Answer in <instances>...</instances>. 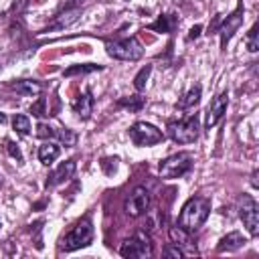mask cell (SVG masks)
Segmentation results:
<instances>
[{
    "label": "cell",
    "instance_id": "1",
    "mask_svg": "<svg viewBox=\"0 0 259 259\" xmlns=\"http://www.w3.org/2000/svg\"><path fill=\"white\" fill-rule=\"evenodd\" d=\"M210 212V200L202 198V196H192L184 202L180 217H178V227H182L184 231L192 233L198 227H202V223L206 221Z\"/></svg>",
    "mask_w": 259,
    "mask_h": 259
},
{
    "label": "cell",
    "instance_id": "2",
    "mask_svg": "<svg viewBox=\"0 0 259 259\" xmlns=\"http://www.w3.org/2000/svg\"><path fill=\"white\" fill-rule=\"evenodd\" d=\"M93 239V225L91 221L85 217L81 219L79 223H75V227H71V231L63 237V243H61V249L63 251H77L81 247H87Z\"/></svg>",
    "mask_w": 259,
    "mask_h": 259
},
{
    "label": "cell",
    "instance_id": "3",
    "mask_svg": "<svg viewBox=\"0 0 259 259\" xmlns=\"http://www.w3.org/2000/svg\"><path fill=\"white\" fill-rule=\"evenodd\" d=\"M198 132H200V123L196 113L180 121H168V136L178 144H192L198 138Z\"/></svg>",
    "mask_w": 259,
    "mask_h": 259
},
{
    "label": "cell",
    "instance_id": "4",
    "mask_svg": "<svg viewBox=\"0 0 259 259\" xmlns=\"http://www.w3.org/2000/svg\"><path fill=\"white\" fill-rule=\"evenodd\" d=\"M107 55L117 61H138L144 55V47L136 36L107 42Z\"/></svg>",
    "mask_w": 259,
    "mask_h": 259
},
{
    "label": "cell",
    "instance_id": "5",
    "mask_svg": "<svg viewBox=\"0 0 259 259\" xmlns=\"http://www.w3.org/2000/svg\"><path fill=\"white\" fill-rule=\"evenodd\" d=\"M192 168V154L188 152H178L168 156L162 164H160V176L162 178H180L184 176L188 170Z\"/></svg>",
    "mask_w": 259,
    "mask_h": 259
},
{
    "label": "cell",
    "instance_id": "6",
    "mask_svg": "<svg viewBox=\"0 0 259 259\" xmlns=\"http://www.w3.org/2000/svg\"><path fill=\"white\" fill-rule=\"evenodd\" d=\"M130 140L136 146H154V144H158V142L164 140V134L156 125H152V123L136 121L130 127Z\"/></svg>",
    "mask_w": 259,
    "mask_h": 259
},
{
    "label": "cell",
    "instance_id": "7",
    "mask_svg": "<svg viewBox=\"0 0 259 259\" xmlns=\"http://www.w3.org/2000/svg\"><path fill=\"white\" fill-rule=\"evenodd\" d=\"M119 255L121 257H136V259L152 257V243L144 233H136L134 237H130L121 243Z\"/></svg>",
    "mask_w": 259,
    "mask_h": 259
},
{
    "label": "cell",
    "instance_id": "8",
    "mask_svg": "<svg viewBox=\"0 0 259 259\" xmlns=\"http://www.w3.org/2000/svg\"><path fill=\"white\" fill-rule=\"evenodd\" d=\"M239 217H241L243 225L247 227L249 235L255 237L259 233V208H257V202L253 196L243 194L239 198Z\"/></svg>",
    "mask_w": 259,
    "mask_h": 259
},
{
    "label": "cell",
    "instance_id": "9",
    "mask_svg": "<svg viewBox=\"0 0 259 259\" xmlns=\"http://www.w3.org/2000/svg\"><path fill=\"white\" fill-rule=\"evenodd\" d=\"M148 206H150V192H148V188L146 186H136L134 190H132V194L125 198V202H123V210H125V214H130V217H140V214H144L146 210H148Z\"/></svg>",
    "mask_w": 259,
    "mask_h": 259
},
{
    "label": "cell",
    "instance_id": "10",
    "mask_svg": "<svg viewBox=\"0 0 259 259\" xmlns=\"http://www.w3.org/2000/svg\"><path fill=\"white\" fill-rule=\"evenodd\" d=\"M243 20H245V8H243V2L237 6V10L235 12H231L225 20H223V24H221V28H219V36H221V49H227V42L231 40V36L237 32V28L243 24Z\"/></svg>",
    "mask_w": 259,
    "mask_h": 259
},
{
    "label": "cell",
    "instance_id": "11",
    "mask_svg": "<svg viewBox=\"0 0 259 259\" xmlns=\"http://www.w3.org/2000/svg\"><path fill=\"white\" fill-rule=\"evenodd\" d=\"M227 105H229V95H227V91H225V93H219V95L212 99V103H210L208 109H206V119H204L206 130H210V127H214V125L219 123V119H221L223 113L227 111Z\"/></svg>",
    "mask_w": 259,
    "mask_h": 259
},
{
    "label": "cell",
    "instance_id": "12",
    "mask_svg": "<svg viewBox=\"0 0 259 259\" xmlns=\"http://www.w3.org/2000/svg\"><path fill=\"white\" fill-rule=\"evenodd\" d=\"M75 168H77L75 160H67V162H63V164H61L55 172H51V176L47 178V188H53V186H57V184L69 180V178L75 174Z\"/></svg>",
    "mask_w": 259,
    "mask_h": 259
},
{
    "label": "cell",
    "instance_id": "13",
    "mask_svg": "<svg viewBox=\"0 0 259 259\" xmlns=\"http://www.w3.org/2000/svg\"><path fill=\"white\" fill-rule=\"evenodd\" d=\"M178 26V16L176 14H160L158 20H154L148 28L156 32H174Z\"/></svg>",
    "mask_w": 259,
    "mask_h": 259
},
{
    "label": "cell",
    "instance_id": "14",
    "mask_svg": "<svg viewBox=\"0 0 259 259\" xmlns=\"http://www.w3.org/2000/svg\"><path fill=\"white\" fill-rule=\"evenodd\" d=\"M243 245H245V237H243L241 233L233 231V233L225 235V237L219 241L217 249H219V251H237V249H241Z\"/></svg>",
    "mask_w": 259,
    "mask_h": 259
},
{
    "label": "cell",
    "instance_id": "15",
    "mask_svg": "<svg viewBox=\"0 0 259 259\" xmlns=\"http://www.w3.org/2000/svg\"><path fill=\"white\" fill-rule=\"evenodd\" d=\"M59 144H55V142H45L42 146H38V160L42 162V164H53L57 158H59Z\"/></svg>",
    "mask_w": 259,
    "mask_h": 259
},
{
    "label": "cell",
    "instance_id": "16",
    "mask_svg": "<svg viewBox=\"0 0 259 259\" xmlns=\"http://www.w3.org/2000/svg\"><path fill=\"white\" fill-rule=\"evenodd\" d=\"M73 107H75V111L79 113V117L87 119V117L91 115V111H93V97H91V93L85 91V93L73 103Z\"/></svg>",
    "mask_w": 259,
    "mask_h": 259
},
{
    "label": "cell",
    "instance_id": "17",
    "mask_svg": "<svg viewBox=\"0 0 259 259\" xmlns=\"http://www.w3.org/2000/svg\"><path fill=\"white\" fill-rule=\"evenodd\" d=\"M12 89H14L16 93H20V95H28V97L40 93V85L34 83V81H18V83L12 85Z\"/></svg>",
    "mask_w": 259,
    "mask_h": 259
},
{
    "label": "cell",
    "instance_id": "18",
    "mask_svg": "<svg viewBox=\"0 0 259 259\" xmlns=\"http://www.w3.org/2000/svg\"><path fill=\"white\" fill-rule=\"evenodd\" d=\"M198 101H200V85H194V87L188 89V93H186L184 99L180 101V107H182V109H190V107H194Z\"/></svg>",
    "mask_w": 259,
    "mask_h": 259
},
{
    "label": "cell",
    "instance_id": "19",
    "mask_svg": "<svg viewBox=\"0 0 259 259\" xmlns=\"http://www.w3.org/2000/svg\"><path fill=\"white\" fill-rule=\"evenodd\" d=\"M12 127L16 130V134H20V136H28V134H30V119H28L26 115L18 113V115L12 117Z\"/></svg>",
    "mask_w": 259,
    "mask_h": 259
},
{
    "label": "cell",
    "instance_id": "20",
    "mask_svg": "<svg viewBox=\"0 0 259 259\" xmlns=\"http://www.w3.org/2000/svg\"><path fill=\"white\" fill-rule=\"evenodd\" d=\"M101 67L99 65H75V67H69L63 71L65 77H73V75H85V73H93V71H99Z\"/></svg>",
    "mask_w": 259,
    "mask_h": 259
},
{
    "label": "cell",
    "instance_id": "21",
    "mask_svg": "<svg viewBox=\"0 0 259 259\" xmlns=\"http://www.w3.org/2000/svg\"><path fill=\"white\" fill-rule=\"evenodd\" d=\"M170 239L174 241V245H190V237H188V231H184L182 227H172L170 229Z\"/></svg>",
    "mask_w": 259,
    "mask_h": 259
},
{
    "label": "cell",
    "instance_id": "22",
    "mask_svg": "<svg viewBox=\"0 0 259 259\" xmlns=\"http://www.w3.org/2000/svg\"><path fill=\"white\" fill-rule=\"evenodd\" d=\"M150 73H152V67H150V65H146V67H142V69H140V73L134 77V87H136L138 91H142V89L146 87V81H148Z\"/></svg>",
    "mask_w": 259,
    "mask_h": 259
},
{
    "label": "cell",
    "instance_id": "23",
    "mask_svg": "<svg viewBox=\"0 0 259 259\" xmlns=\"http://www.w3.org/2000/svg\"><path fill=\"white\" fill-rule=\"evenodd\" d=\"M257 30H259V24L255 22V24L251 26V30L247 32V49H249L251 53H257V51H259V40H257V34H259V32H257Z\"/></svg>",
    "mask_w": 259,
    "mask_h": 259
},
{
    "label": "cell",
    "instance_id": "24",
    "mask_svg": "<svg viewBox=\"0 0 259 259\" xmlns=\"http://www.w3.org/2000/svg\"><path fill=\"white\" fill-rule=\"evenodd\" d=\"M77 16H79V10H73V12H69V14L59 16V18H57V22L53 24V28H65V26H69L71 22H75V20H77Z\"/></svg>",
    "mask_w": 259,
    "mask_h": 259
},
{
    "label": "cell",
    "instance_id": "25",
    "mask_svg": "<svg viewBox=\"0 0 259 259\" xmlns=\"http://www.w3.org/2000/svg\"><path fill=\"white\" fill-rule=\"evenodd\" d=\"M45 105H47V99H45V97H38V99L30 105V113H32V115H36V117L49 115V113H47V109H45Z\"/></svg>",
    "mask_w": 259,
    "mask_h": 259
},
{
    "label": "cell",
    "instance_id": "26",
    "mask_svg": "<svg viewBox=\"0 0 259 259\" xmlns=\"http://www.w3.org/2000/svg\"><path fill=\"white\" fill-rule=\"evenodd\" d=\"M57 134H59V130H55V127H51L47 123H38L36 125V136L38 138H57Z\"/></svg>",
    "mask_w": 259,
    "mask_h": 259
},
{
    "label": "cell",
    "instance_id": "27",
    "mask_svg": "<svg viewBox=\"0 0 259 259\" xmlns=\"http://www.w3.org/2000/svg\"><path fill=\"white\" fill-rule=\"evenodd\" d=\"M119 105H125V107H130V109L138 111V109L144 105V99H142L140 95H134V97H130V99H121Z\"/></svg>",
    "mask_w": 259,
    "mask_h": 259
},
{
    "label": "cell",
    "instance_id": "28",
    "mask_svg": "<svg viewBox=\"0 0 259 259\" xmlns=\"http://www.w3.org/2000/svg\"><path fill=\"white\" fill-rule=\"evenodd\" d=\"M101 168L105 174H113L117 170V158H103L101 160Z\"/></svg>",
    "mask_w": 259,
    "mask_h": 259
},
{
    "label": "cell",
    "instance_id": "29",
    "mask_svg": "<svg viewBox=\"0 0 259 259\" xmlns=\"http://www.w3.org/2000/svg\"><path fill=\"white\" fill-rule=\"evenodd\" d=\"M164 255L166 257H184V251L178 247V245H168V247H164Z\"/></svg>",
    "mask_w": 259,
    "mask_h": 259
},
{
    "label": "cell",
    "instance_id": "30",
    "mask_svg": "<svg viewBox=\"0 0 259 259\" xmlns=\"http://www.w3.org/2000/svg\"><path fill=\"white\" fill-rule=\"evenodd\" d=\"M6 148H8V154L12 158H16L18 162H22V154H20V148L14 144V142H6Z\"/></svg>",
    "mask_w": 259,
    "mask_h": 259
},
{
    "label": "cell",
    "instance_id": "31",
    "mask_svg": "<svg viewBox=\"0 0 259 259\" xmlns=\"http://www.w3.org/2000/svg\"><path fill=\"white\" fill-rule=\"evenodd\" d=\"M200 30H202V28H200V24H196V26H192V28H190V34H188V40H192V38H196V36L200 34Z\"/></svg>",
    "mask_w": 259,
    "mask_h": 259
},
{
    "label": "cell",
    "instance_id": "32",
    "mask_svg": "<svg viewBox=\"0 0 259 259\" xmlns=\"http://www.w3.org/2000/svg\"><path fill=\"white\" fill-rule=\"evenodd\" d=\"M4 121H6V115H4V113H0V123H4Z\"/></svg>",
    "mask_w": 259,
    "mask_h": 259
}]
</instances>
